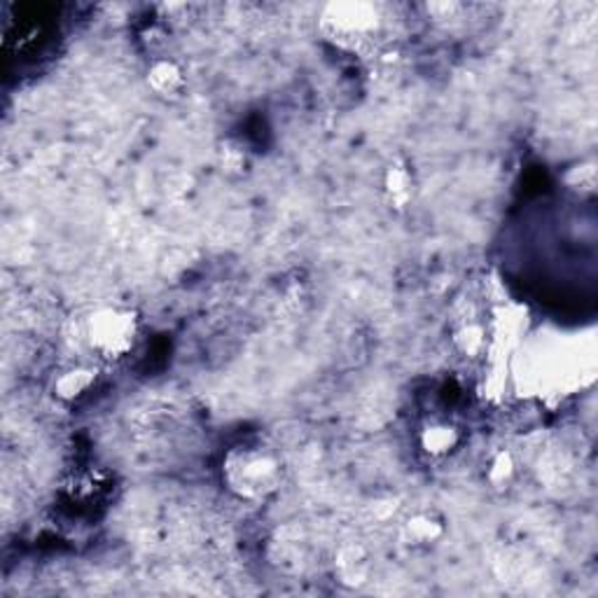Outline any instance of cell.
<instances>
[{"instance_id": "cell-1", "label": "cell", "mask_w": 598, "mask_h": 598, "mask_svg": "<svg viewBox=\"0 0 598 598\" xmlns=\"http://www.w3.org/2000/svg\"><path fill=\"white\" fill-rule=\"evenodd\" d=\"M280 479H284V463L276 452L262 444L232 446L222 458V484L239 500H265L278 491Z\"/></svg>"}, {"instance_id": "cell-2", "label": "cell", "mask_w": 598, "mask_h": 598, "mask_svg": "<svg viewBox=\"0 0 598 598\" xmlns=\"http://www.w3.org/2000/svg\"><path fill=\"white\" fill-rule=\"evenodd\" d=\"M82 340L97 361L120 363L139 346L141 315L126 304L93 307L82 321Z\"/></svg>"}, {"instance_id": "cell-3", "label": "cell", "mask_w": 598, "mask_h": 598, "mask_svg": "<svg viewBox=\"0 0 598 598\" xmlns=\"http://www.w3.org/2000/svg\"><path fill=\"white\" fill-rule=\"evenodd\" d=\"M318 31L342 52H367L384 31L381 8L367 0H334L318 14Z\"/></svg>"}, {"instance_id": "cell-4", "label": "cell", "mask_w": 598, "mask_h": 598, "mask_svg": "<svg viewBox=\"0 0 598 598\" xmlns=\"http://www.w3.org/2000/svg\"><path fill=\"white\" fill-rule=\"evenodd\" d=\"M99 384V367L89 363H70L52 377L49 392L56 402L78 405Z\"/></svg>"}, {"instance_id": "cell-5", "label": "cell", "mask_w": 598, "mask_h": 598, "mask_svg": "<svg viewBox=\"0 0 598 598\" xmlns=\"http://www.w3.org/2000/svg\"><path fill=\"white\" fill-rule=\"evenodd\" d=\"M463 442V430L446 419H430L419 428L417 444L421 454L430 461H444L458 452Z\"/></svg>"}, {"instance_id": "cell-6", "label": "cell", "mask_w": 598, "mask_h": 598, "mask_svg": "<svg viewBox=\"0 0 598 598\" xmlns=\"http://www.w3.org/2000/svg\"><path fill=\"white\" fill-rule=\"evenodd\" d=\"M446 517L433 508L411 512L400 527V535L409 547L428 550L435 547L446 538Z\"/></svg>"}, {"instance_id": "cell-7", "label": "cell", "mask_w": 598, "mask_h": 598, "mask_svg": "<svg viewBox=\"0 0 598 598\" xmlns=\"http://www.w3.org/2000/svg\"><path fill=\"white\" fill-rule=\"evenodd\" d=\"M381 192L392 211H405L407 206L414 201L417 176L411 171L409 162L398 157L386 164L381 174Z\"/></svg>"}, {"instance_id": "cell-8", "label": "cell", "mask_w": 598, "mask_h": 598, "mask_svg": "<svg viewBox=\"0 0 598 598\" xmlns=\"http://www.w3.org/2000/svg\"><path fill=\"white\" fill-rule=\"evenodd\" d=\"M145 82L155 97L174 99L187 85L185 68L176 59H171V56H157L145 70Z\"/></svg>"}, {"instance_id": "cell-9", "label": "cell", "mask_w": 598, "mask_h": 598, "mask_svg": "<svg viewBox=\"0 0 598 598\" xmlns=\"http://www.w3.org/2000/svg\"><path fill=\"white\" fill-rule=\"evenodd\" d=\"M517 475H519V463L510 449H496V452L489 456V461H486L484 481L489 484V489L498 494L508 491L517 481Z\"/></svg>"}, {"instance_id": "cell-10", "label": "cell", "mask_w": 598, "mask_h": 598, "mask_svg": "<svg viewBox=\"0 0 598 598\" xmlns=\"http://www.w3.org/2000/svg\"><path fill=\"white\" fill-rule=\"evenodd\" d=\"M454 348L467 361H477L489 348V332L479 321H465L454 330Z\"/></svg>"}, {"instance_id": "cell-11", "label": "cell", "mask_w": 598, "mask_h": 598, "mask_svg": "<svg viewBox=\"0 0 598 598\" xmlns=\"http://www.w3.org/2000/svg\"><path fill=\"white\" fill-rule=\"evenodd\" d=\"M340 568L344 573L346 579H342L344 585H351V587H361L367 583V573H369V561L365 556V552L361 547H351L342 554V561H340Z\"/></svg>"}]
</instances>
